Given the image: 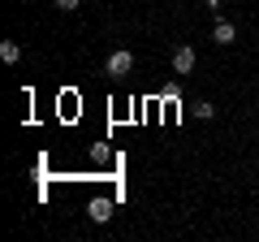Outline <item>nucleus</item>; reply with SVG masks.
Returning <instances> with one entry per match:
<instances>
[{"label": "nucleus", "mask_w": 259, "mask_h": 242, "mask_svg": "<svg viewBox=\"0 0 259 242\" xmlns=\"http://www.w3.org/2000/svg\"><path fill=\"white\" fill-rule=\"evenodd\" d=\"M130 69H134V56H130L125 48H121V52H112V56H108V74H112V78H125Z\"/></svg>", "instance_id": "f257e3e1"}, {"label": "nucleus", "mask_w": 259, "mask_h": 242, "mask_svg": "<svg viewBox=\"0 0 259 242\" xmlns=\"http://www.w3.org/2000/svg\"><path fill=\"white\" fill-rule=\"evenodd\" d=\"M173 74H194V48H177L173 52Z\"/></svg>", "instance_id": "f03ea898"}, {"label": "nucleus", "mask_w": 259, "mask_h": 242, "mask_svg": "<svg viewBox=\"0 0 259 242\" xmlns=\"http://www.w3.org/2000/svg\"><path fill=\"white\" fill-rule=\"evenodd\" d=\"M91 221H95V225L112 221V199H95V204H91Z\"/></svg>", "instance_id": "7ed1b4c3"}, {"label": "nucleus", "mask_w": 259, "mask_h": 242, "mask_svg": "<svg viewBox=\"0 0 259 242\" xmlns=\"http://www.w3.org/2000/svg\"><path fill=\"white\" fill-rule=\"evenodd\" d=\"M212 39H216V44H221V48H229L233 39H238V30H233L229 22H216V30H212Z\"/></svg>", "instance_id": "20e7f679"}, {"label": "nucleus", "mask_w": 259, "mask_h": 242, "mask_svg": "<svg viewBox=\"0 0 259 242\" xmlns=\"http://www.w3.org/2000/svg\"><path fill=\"white\" fill-rule=\"evenodd\" d=\"M0 56H5V61H9V65H13V61H18V56H22V48L13 44V39H5V44H0Z\"/></svg>", "instance_id": "39448f33"}, {"label": "nucleus", "mask_w": 259, "mask_h": 242, "mask_svg": "<svg viewBox=\"0 0 259 242\" xmlns=\"http://www.w3.org/2000/svg\"><path fill=\"white\" fill-rule=\"evenodd\" d=\"M78 5H82V0H56V9H61V13H74Z\"/></svg>", "instance_id": "423d86ee"}, {"label": "nucleus", "mask_w": 259, "mask_h": 242, "mask_svg": "<svg viewBox=\"0 0 259 242\" xmlns=\"http://www.w3.org/2000/svg\"><path fill=\"white\" fill-rule=\"evenodd\" d=\"M207 5H212V9H216V5H221V0H207Z\"/></svg>", "instance_id": "0eeeda50"}]
</instances>
